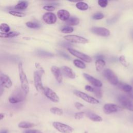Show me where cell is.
Wrapping results in <instances>:
<instances>
[{"label": "cell", "mask_w": 133, "mask_h": 133, "mask_svg": "<svg viewBox=\"0 0 133 133\" xmlns=\"http://www.w3.org/2000/svg\"><path fill=\"white\" fill-rule=\"evenodd\" d=\"M26 95V94L24 92L22 88H17L13 91L9 97L8 100L11 103H17L23 101L25 98Z\"/></svg>", "instance_id": "cell-1"}, {"label": "cell", "mask_w": 133, "mask_h": 133, "mask_svg": "<svg viewBox=\"0 0 133 133\" xmlns=\"http://www.w3.org/2000/svg\"><path fill=\"white\" fill-rule=\"evenodd\" d=\"M51 71L57 81L59 83H61L62 81V74L60 69L56 66H52L51 68Z\"/></svg>", "instance_id": "cell-17"}, {"label": "cell", "mask_w": 133, "mask_h": 133, "mask_svg": "<svg viewBox=\"0 0 133 133\" xmlns=\"http://www.w3.org/2000/svg\"><path fill=\"white\" fill-rule=\"evenodd\" d=\"M131 36H132V37L133 38V31L131 32Z\"/></svg>", "instance_id": "cell-51"}, {"label": "cell", "mask_w": 133, "mask_h": 133, "mask_svg": "<svg viewBox=\"0 0 133 133\" xmlns=\"http://www.w3.org/2000/svg\"><path fill=\"white\" fill-rule=\"evenodd\" d=\"M50 112L55 115H62L63 114V111L62 109L57 108V107H52L50 109Z\"/></svg>", "instance_id": "cell-30"}, {"label": "cell", "mask_w": 133, "mask_h": 133, "mask_svg": "<svg viewBox=\"0 0 133 133\" xmlns=\"http://www.w3.org/2000/svg\"><path fill=\"white\" fill-rule=\"evenodd\" d=\"M105 65V62L103 59H97L95 62V66L97 71H101Z\"/></svg>", "instance_id": "cell-24"}, {"label": "cell", "mask_w": 133, "mask_h": 133, "mask_svg": "<svg viewBox=\"0 0 133 133\" xmlns=\"http://www.w3.org/2000/svg\"><path fill=\"white\" fill-rule=\"evenodd\" d=\"M24 133H43L42 131L37 129H29L25 130Z\"/></svg>", "instance_id": "cell-42"}, {"label": "cell", "mask_w": 133, "mask_h": 133, "mask_svg": "<svg viewBox=\"0 0 133 133\" xmlns=\"http://www.w3.org/2000/svg\"><path fill=\"white\" fill-rule=\"evenodd\" d=\"M127 94H128V96L129 98L133 99V89L130 92L127 93Z\"/></svg>", "instance_id": "cell-47"}, {"label": "cell", "mask_w": 133, "mask_h": 133, "mask_svg": "<svg viewBox=\"0 0 133 133\" xmlns=\"http://www.w3.org/2000/svg\"><path fill=\"white\" fill-rule=\"evenodd\" d=\"M90 31L96 35L104 37H108L110 34V31L103 27L94 26L90 29Z\"/></svg>", "instance_id": "cell-12"}, {"label": "cell", "mask_w": 133, "mask_h": 133, "mask_svg": "<svg viewBox=\"0 0 133 133\" xmlns=\"http://www.w3.org/2000/svg\"><path fill=\"white\" fill-rule=\"evenodd\" d=\"M117 85H118V87L120 89H121L122 90H123L124 92H127V93H128L132 89V87L130 85L127 84L118 82V83L117 84Z\"/></svg>", "instance_id": "cell-21"}, {"label": "cell", "mask_w": 133, "mask_h": 133, "mask_svg": "<svg viewBox=\"0 0 133 133\" xmlns=\"http://www.w3.org/2000/svg\"><path fill=\"white\" fill-rule=\"evenodd\" d=\"M43 8L48 11H53L55 10V7L52 5H46L44 6Z\"/></svg>", "instance_id": "cell-39"}, {"label": "cell", "mask_w": 133, "mask_h": 133, "mask_svg": "<svg viewBox=\"0 0 133 133\" xmlns=\"http://www.w3.org/2000/svg\"><path fill=\"white\" fill-rule=\"evenodd\" d=\"M85 115V113L84 112H77L74 115V118L76 119H81L84 117Z\"/></svg>", "instance_id": "cell-37"}, {"label": "cell", "mask_w": 133, "mask_h": 133, "mask_svg": "<svg viewBox=\"0 0 133 133\" xmlns=\"http://www.w3.org/2000/svg\"><path fill=\"white\" fill-rule=\"evenodd\" d=\"M43 93L46 96V97L51 101L55 103L58 102L59 101V98L56 93L49 87H44Z\"/></svg>", "instance_id": "cell-11"}, {"label": "cell", "mask_w": 133, "mask_h": 133, "mask_svg": "<svg viewBox=\"0 0 133 133\" xmlns=\"http://www.w3.org/2000/svg\"><path fill=\"white\" fill-rule=\"evenodd\" d=\"M60 70L62 74L64 76L71 79L75 78V74L70 68L67 66H62L60 68Z\"/></svg>", "instance_id": "cell-16"}, {"label": "cell", "mask_w": 133, "mask_h": 133, "mask_svg": "<svg viewBox=\"0 0 133 133\" xmlns=\"http://www.w3.org/2000/svg\"><path fill=\"white\" fill-rule=\"evenodd\" d=\"M60 45L63 47H65V48H70V47L72 46V45L71 44H70L69 42H61L60 43Z\"/></svg>", "instance_id": "cell-40"}, {"label": "cell", "mask_w": 133, "mask_h": 133, "mask_svg": "<svg viewBox=\"0 0 133 133\" xmlns=\"http://www.w3.org/2000/svg\"><path fill=\"white\" fill-rule=\"evenodd\" d=\"M0 30L3 33H8L10 31V26L7 23H1L0 25Z\"/></svg>", "instance_id": "cell-31"}, {"label": "cell", "mask_w": 133, "mask_h": 133, "mask_svg": "<svg viewBox=\"0 0 133 133\" xmlns=\"http://www.w3.org/2000/svg\"><path fill=\"white\" fill-rule=\"evenodd\" d=\"M74 105H75V107L78 110H80L81 108L84 107V105L83 104H82L79 102H76L74 104Z\"/></svg>", "instance_id": "cell-43"}, {"label": "cell", "mask_w": 133, "mask_h": 133, "mask_svg": "<svg viewBox=\"0 0 133 133\" xmlns=\"http://www.w3.org/2000/svg\"><path fill=\"white\" fill-rule=\"evenodd\" d=\"M65 23L68 26H75L79 24V20L78 18L75 17H70L69 19L65 21Z\"/></svg>", "instance_id": "cell-23"}, {"label": "cell", "mask_w": 133, "mask_h": 133, "mask_svg": "<svg viewBox=\"0 0 133 133\" xmlns=\"http://www.w3.org/2000/svg\"><path fill=\"white\" fill-rule=\"evenodd\" d=\"M95 58L97 59H103L104 58V56L102 55H98L95 56Z\"/></svg>", "instance_id": "cell-46"}, {"label": "cell", "mask_w": 133, "mask_h": 133, "mask_svg": "<svg viewBox=\"0 0 133 133\" xmlns=\"http://www.w3.org/2000/svg\"><path fill=\"white\" fill-rule=\"evenodd\" d=\"M83 75L84 77L85 78V79L87 81H88L93 86L96 87H101L102 86V83L100 80L90 75L85 73H84Z\"/></svg>", "instance_id": "cell-14"}, {"label": "cell", "mask_w": 133, "mask_h": 133, "mask_svg": "<svg viewBox=\"0 0 133 133\" xmlns=\"http://www.w3.org/2000/svg\"><path fill=\"white\" fill-rule=\"evenodd\" d=\"M4 92V88L1 84L0 83V96H1Z\"/></svg>", "instance_id": "cell-48"}, {"label": "cell", "mask_w": 133, "mask_h": 133, "mask_svg": "<svg viewBox=\"0 0 133 133\" xmlns=\"http://www.w3.org/2000/svg\"><path fill=\"white\" fill-rule=\"evenodd\" d=\"M43 20L47 24H52L56 23L57 17L52 12H47L43 16Z\"/></svg>", "instance_id": "cell-15"}, {"label": "cell", "mask_w": 133, "mask_h": 133, "mask_svg": "<svg viewBox=\"0 0 133 133\" xmlns=\"http://www.w3.org/2000/svg\"><path fill=\"white\" fill-rule=\"evenodd\" d=\"M73 31H74L73 28L72 26H65L63 28H62L61 30V31L64 33H70L73 32Z\"/></svg>", "instance_id": "cell-34"}, {"label": "cell", "mask_w": 133, "mask_h": 133, "mask_svg": "<svg viewBox=\"0 0 133 133\" xmlns=\"http://www.w3.org/2000/svg\"><path fill=\"white\" fill-rule=\"evenodd\" d=\"M132 84H133V80H132Z\"/></svg>", "instance_id": "cell-52"}, {"label": "cell", "mask_w": 133, "mask_h": 133, "mask_svg": "<svg viewBox=\"0 0 133 133\" xmlns=\"http://www.w3.org/2000/svg\"><path fill=\"white\" fill-rule=\"evenodd\" d=\"M20 33L16 31H11L8 33H3L0 32V37L1 38H12L19 36Z\"/></svg>", "instance_id": "cell-20"}, {"label": "cell", "mask_w": 133, "mask_h": 133, "mask_svg": "<svg viewBox=\"0 0 133 133\" xmlns=\"http://www.w3.org/2000/svg\"><path fill=\"white\" fill-rule=\"evenodd\" d=\"M85 89L88 91L90 92H93V90H94V87H91V86L89 85H86L85 87Z\"/></svg>", "instance_id": "cell-44"}, {"label": "cell", "mask_w": 133, "mask_h": 133, "mask_svg": "<svg viewBox=\"0 0 133 133\" xmlns=\"http://www.w3.org/2000/svg\"><path fill=\"white\" fill-rule=\"evenodd\" d=\"M37 54L38 56L45 57H52L54 56V55L52 54L42 50H38L37 51Z\"/></svg>", "instance_id": "cell-28"}, {"label": "cell", "mask_w": 133, "mask_h": 133, "mask_svg": "<svg viewBox=\"0 0 133 133\" xmlns=\"http://www.w3.org/2000/svg\"><path fill=\"white\" fill-rule=\"evenodd\" d=\"M25 24L28 27L32 29H38L41 27V24L38 21H28Z\"/></svg>", "instance_id": "cell-26"}, {"label": "cell", "mask_w": 133, "mask_h": 133, "mask_svg": "<svg viewBox=\"0 0 133 133\" xmlns=\"http://www.w3.org/2000/svg\"><path fill=\"white\" fill-rule=\"evenodd\" d=\"M99 5L101 7H105L108 4V1L107 0H99L98 1Z\"/></svg>", "instance_id": "cell-38"}, {"label": "cell", "mask_w": 133, "mask_h": 133, "mask_svg": "<svg viewBox=\"0 0 133 133\" xmlns=\"http://www.w3.org/2000/svg\"><path fill=\"white\" fill-rule=\"evenodd\" d=\"M9 14L16 17L22 18L25 16V14L24 12L18 11H15V10H10L9 11Z\"/></svg>", "instance_id": "cell-32"}, {"label": "cell", "mask_w": 133, "mask_h": 133, "mask_svg": "<svg viewBox=\"0 0 133 133\" xmlns=\"http://www.w3.org/2000/svg\"><path fill=\"white\" fill-rule=\"evenodd\" d=\"M76 8L81 10H86L88 8V5L87 3L83 2H78L75 5Z\"/></svg>", "instance_id": "cell-27"}, {"label": "cell", "mask_w": 133, "mask_h": 133, "mask_svg": "<svg viewBox=\"0 0 133 133\" xmlns=\"http://www.w3.org/2000/svg\"><path fill=\"white\" fill-rule=\"evenodd\" d=\"M104 76L107 78L108 82L112 85H117L118 83V79L115 73L109 69H105L103 72Z\"/></svg>", "instance_id": "cell-5"}, {"label": "cell", "mask_w": 133, "mask_h": 133, "mask_svg": "<svg viewBox=\"0 0 133 133\" xmlns=\"http://www.w3.org/2000/svg\"><path fill=\"white\" fill-rule=\"evenodd\" d=\"M68 51L73 56L81 59L82 60H83L86 62L90 63L92 61V59L89 56H88L83 52L78 51L74 49H73L71 48H68Z\"/></svg>", "instance_id": "cell-9"}, {"label": "cell", "mask_w": 133, "mask_h": 133, "mask_svg": "<svg viewBox=\"0 0 133 133\" xmlns=\"http://www.w3.org/2000/svg\"><path fill=\"white\" fill-rule=\"evenodd\" d=\"M44 73V70H38L35 71L34 72V85L36 88V89L39 92H43L44 88L43 84H42V75Z\"/></svg>", "instance_id": "cell-3"}, {"label": "cell", "mask_w": 133, "mask_h": 133, "mask_svg": "<svg viewBox=\"0 0 133 133\" xmlns=\"http://www.w3.org/2000/svg\"><path fill=\"white\" fill-rule=\"evenodd\" d=\"M117 100L123 107L133 111V102L128 97L124 95H120L117 97Z\"/></svg>", "instance_id": "cell-4"}, {"label": "cell", "mask_w": 133, "mask_h": 133, "mask_svg": "<svg viewBox=\"0 0 133 133\" xmlns=\"http://www.w3.org/2000/svg\"><path fill=\"white\" fill-rule=\"evenodd\" d=\"M132 119H133V118H132Z\"/></svg>", "instance_id": "cell-53"}, {"label": "cell", "mask_w": 133, "mask_h": 133, "mask_svg": "<svg viewBox=\"0 0 133 133\" xmlns=\"http://www.w3.org/2000/svg\"><path fill=\"white\" fill-rule=\"evenodd\" d=\"M119 61L123 66L125 67H127L128 66L127 62L126 60V58L124 55H122L119 57Z\"/></svg>", "instance_id": "cell-36"}, {"label": "cell", "mask_w": 133, "mask_h": 133, "mask_svg": "<svg viewBox=\"0 0 133 133\" xmlns=\"http://www.w3.org/2000/svg\"><path fill=\"white\" fill-rule=\"evenodd\" d=\"M104 15L102 12H97L92 15V19L94 20H100L103 18Z\"/></svg>", "instance_id": "cell-35"}, {"label": "cell", "mask_w": 133, "mask_h": 133, "mask_svg": "<svg viewBox=\"0 0 133 133\" xmlns=\"http://www.w3.org/2000/svg\"><path fill=\"white\" fill-rule=\"evenodd\" d=\"M64 38L70 42L78 44H86L88 43V40L85 37L76 35H68L64 37Z\"/></svg>", "instance_id": "cell-8"}, {"label": "cell", "mask_w": 133, "mask_h": 133, "mask_svg": "<svg viewBox=\"0 0 133 133\" xmlns=\"http://www.w3.org/2000/svg\"><path fill=\"white\" fill-rule=\"evenodd\" d=\"M18 70L20 80L21 84V88L24 92L27 94L29 91V82L25 73H24L21 62H19L18 64Z\"/></svg>", "instance_id": "cell-2"}, {"label": "cell", "mask_w": 133, "mask_h": 133, "mask_svg": "<svg viewBox=\"0 0 133 133\" xmlns=\"http://www.w3.org/2000/svg\"><path fill=\"white\" fill-rule=\"evenodd\" d=\"M93 92L94 93L95 96L99 98H101L102 96V91L100 87H94Z\"/></svg>", "instance_id": "cell-33"}, {"label": "cell", "mask_w": 133, "mask_h": 133, "mask_svg": "<svg viewBox=\"0 0 133 133\" xmlns=\"http://www.w3.org/2000/svg\"><path fill=\"white\" fill-rule=\"evenodd\" d=\"M116 20H117V18L114 17V18H112V19H110V20H108L107 23H108V24H111V23H114Z\"/></svg>", "instance_id": "cell-45"}, {"label": "cell", "mask_w": 133, "mask_h": 133, "mask_svg": "<svg viewBox=\"0 0 133 133\" xmlns=\"http://www.w3.org/2000/svg\"><path fill=\"white\" fill-rule=\"evenodd\" d=\"M86 115L89 119H90L92 121L97 122L102 121V118L99 115L94 113H92L91 112H88L86 113Z\"/></svg>", "instance_id": "cell-19"}, {"label": "cell", "mask_w": 133, "mask_h": 133, "mask_svg": "<svg viewBox=\"0 0 133 133\" xmlns=\"http://www.w3.org/2000/svg\"><path fill=\"white\" fill-rule=\"evenodd\" d=\"M103 110L105 114H109L116 112L122 111V108L120 106L113 103L105 104L103 107Z\"/></svg>", "instance_id": "cell-10"}, {"label": "cell", "mask_w": 133, "mask_h": 133, "mask_svg": "<svg viewBox=\"0 0 133 133\" xmlns=\"http://www.w3.org/2000/svg\"><path fill=\"white\" fill-rule=\"evenodd\" d=\"M28 2L26 1H20L15 6V8L18 10H24L28 7Z\"/></svg>", "instance_id": "cell-22"}, {"label": "cell", "mask_w": 133, "mask_h": 133, "mask_svg": "<svg viewBox=\"0 0 133 133\" xmlns=\"http://www.w3.org/2000/svg\"><path fill=\"white\" fill-rule=\"evenodd\" d=\"M74 94L77 96V97H79L80 98L82 99L83 100L85 101L86 102L90 103V104H98L99 103V100L96 99V98L91 97L87 94L82 92L79 90H74Z\"/></svg>", "instance_id": "cell-7"}, {"label": "cell", "mask_w": 133, "mask_h": 133, "mask_svg": "<svg viewBox=\"0 0 133 133\" xmlns=\"http://www.w3.org/2000/svg\"><path fill=\"white\" fill-rule=\"evenodd\" d=\"M54 128L61 133H72L74 129L69 125L59 122H54L52 123Z\"/></svg>", "instance_id": "cell-6"}, {"label": "cell", "mask_w": 133, "mask_h": 133, "mask_svg": "<svg viewBox=\"0 0 133 133\" xmlns=\"http://www.w3.org/2000/svg\"><path fill=\"white\" fill-rule=\"evenodd\" d=\"M7 130L5 129L0 130V133H7Z\"/></svg>", "instance_id": "cell-49"}, {"label": "cell", "mask_w": 133, "mask_h": 133, "mask_svg": "<svg viewBox=\"0 0 133 133\" xmlns=\"http://www.w3.org/2000/svg\"><path fill=\"white\" fill-rule=\"evenodd\" d=\"M18 127L21 128H30L35 126V125L32 123L23 121L21 122L18 124Z\"/></svg>", "instance_id": "cell-25"}, {"label": "cell", "mask_w": 133, "mask_h": 133, "mask_svg": "<svg viewBox=\"0 0 133 133\" xmlns=\"http://www.w3.org/2000/svg\"><path fill=\"white\" fill-rule=\"evenodd\" d=\"M4 117V114L3 113H0V120H2Z\"/></svg>", "instance_id": "cell-50"}, {"label": "cell", "mask_w": 133, "mask_h": 133, "mask_svg": "<svg viewBox=\"0 0 133 133\" xmlns=\"http://www.w3.org/2000/svg\"><path fill=\"white\" fill-rule=\"evenodd\" d=\"M58 53H59V54L60 56H61L63 57V58H65V59H68V60H70V59H71L70 57L68 54H66V53H65V52H62V51H58Z\"/></svg>", "instance_id": "cell-41"}, {"label": "cell", "mask_w": 133, "mask_h": 133, "mask_svg": "<svg viewBox=\"0 0 133 133\" xmlns=\"http://www.w3.org/2000/svg\"><path fill=\"white\" fill-rule=\"evenodd\" d=\"M73 64H74L75 66H76V67L82 69H84L86 68V65L85 64L82 62L81 60H78V59H75L73 60Z\"/></svg>", "instance_id": "cell-29"}, {"label": "cell", "mask_w": 133, "mask_h": 133, "mask_svg": "<svg viewBox=\"0 0 133 133\" xmlns=\"http://www.w3.org/2000/svg\"><path fill=\"white\" fill-rule=\"evenodd\" d=\"M57 16L59 19L62 21H66L70 18V14L68 11L64 9H61L58 11Z\"/></svg>", "instance_id": "cell-18"}, {"label": "cell", "mask_w": 133, "mask_h": 133, "mask_svg": "<svg viewBox=\"0 0 133 133\" xmlns=\"http://www.w3.org/2000/svg\"><path fill=\"white\" fill-rule=\"evenodd\" d=\"M0 83L3 87L9 88L11 87L12 83L8 76L0 71Z\"/></svg>", "instance_id": "cell-13"}]
</instances>
